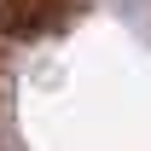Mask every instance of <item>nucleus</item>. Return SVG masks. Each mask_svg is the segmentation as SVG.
Returning a JSON list of instances; mask_svg holds the SVG:
<instances>
[{
  "label": "nucleus",
  "mask_w": 151,
  "mask_h": 151,
  "mask_svg": "<svg viewBox=\"0 0 151 151\" xmlns=\"http://www.w3.org/2000/svg\"><path fill=\"white\" fill-rule=\"evenodd\" d=\"M76 0H0V41H41L64 29Z\"/></svg>",
  "instance_id": "f257e3e1"
},
{
  "label": "nucleus",
  "mask_w": 151,
  "mask_h": 151,
  "mask_svg": "<svg viewBox=\"0 0 151 151\" xmlns=\"http://www.w3.org/2000/svg\"><path fill=\"white\" fill-rule=\"evenodd\" d=\"M0 151H18V145H12V139H0Z\"/></svg>",
  "instance_id": "f03ea898"
}]
</instances>
